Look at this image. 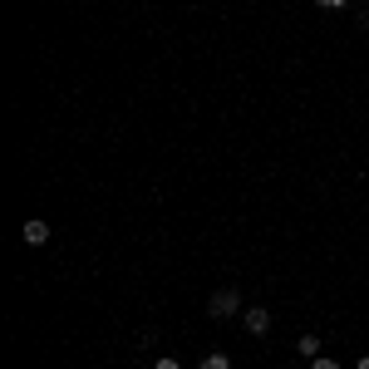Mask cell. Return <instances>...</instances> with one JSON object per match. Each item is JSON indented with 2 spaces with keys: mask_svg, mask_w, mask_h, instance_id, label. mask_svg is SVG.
Segmentation results:
<instances>
[{
  "mask_svg": "<svg viewBox=\"0 0 369 369\" xmlns=\"http://www.w3.org/2000/svg\"><path fill=\"white\" fill-rule=\"evenodd\" d=\"M295 350H300V360H320V340H315V335H300Z\"/></svg>",
  "mask_w": 369,
  "mask_h": 369,
  "instance_id": "277c9868",
  "label": "cell"
},
{
  "mask_svg": "<svg viewBox=\"0 0 369 369\" xmlns=\"http://www.w3.org/2000/svg\"><path fill=\"white\" fill-rule=\"evenodd\" d=\"M153 369H178V360H158V365H153Z\"/></svg>",
  "mask_w": 369,
  "mask_h": 369,
  "instance_id": "52a82bcc",
  "label": "cell"
},
{
  "mask_svg": "<svg viewBox=\"0 0 369 369\" xmlns=\"http://www.w3.org/2000/svg\"><path fill=\"white\" fill-rule=\"evenodd\" d=\"M197 369H232V360H227V355H207Z\"/></svg>",
  "mask_w": 369,
  "mask_h": 369,
  "instance_id": "5b68a950",
  "label": "cell"
},
{
  "mask_svg": "<svg viewBox=\"0 0 369 369\" xmlns=\"http://www.w3.org/2000/svg\"><path fill=\"white\" fill-rule=\"evenodd\" d=\"M310 369H340V365H335V360H325V355H320V360H310Z\"/></svg>",
  "mask_w": 369,
  "mask_h": 369,
  "instance_id": "8992f818",
  "label": "cell"
},
{
  "mask_svg": "<svg viewBox=\"0 0 369 369\" xmlns=\"http://www.w3.org/2000/svg\"><path fill=\"white\" fill-rule=\"evenodd\" d=\"M320 5H345V0H320Z\"/></svg>",
  "mask_w": 369,
  "mask_h": 369,
  "instance_id": "ba28073f",
  "label": "cell"
},
{
  "mask_svg": "<svg viewBox=\"0 0 369 369\" xmlns=\"http://www.w3.org/2000/svg\"><path fill=\"white\" fill-rule=\"evenodd\" d=\"M20 237H25L30 246H45V242H50V222H40V217H30V222L20 227Z\"/></svg>",
  "mask_w": 369,
  "mask_h": 369,
  "instance_id": "7a4b0ae2",
  "label": "cell"
},
{
  "mask_svg": "<svg viewBox=\"0 0 369 369\" xmlns=\"http://www.w3.org/2000/svg\"><path fill=\"white\" fill-rule=\"evenodd\" d=\"M360 369H369V355H365V360H360Z\"/></svg>",
  "mask_w": 369,
  "mask_h": 369,
  "instance_id": "9c48e42d",
  "label": "cell"
},
{
  "mask_svg": "<svg viewBox=\"0 0 369 369\" xmlns=\"http://www.w3.org/2000/svg\"><path fill=\"white\" fill-rule=\"evenodd\" d=\"M246 330H251V335H266V330H271V310H266V305H251V310H246Z\"/></svg>",
  "mask_w": 369,
  "mask_h": 369,
  "instance_id": "3957f363",
  "label": "cell"
},
{
  "mask_svg": "<svg viewBox=\"0 0 369 369\" xmlns=\"http://www.w3.org/2000/svg\"><path fill=\"white\" fill-rule=\"evenodd\" d=\"M237 310H242V295H237V290H217V295L207 300V315H212V320H227V315H237Z\"/></svg>",
  "mask_w": 369,
  "mask_h": 369,
  "instance_id": "6da1fadb",
  "label": "cell"
}]
</instances>
